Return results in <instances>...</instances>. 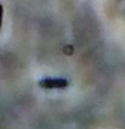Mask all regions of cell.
<instances>
[{
    "label": "cell",
    "instance_id": "7a4b0ae2",
    "mask_svg": "<svg viewBox=\"0 0 125 129\" xmlns=\"http://www.w3.org/2000/svg\"><path fill=\"white\" fill-rule=\"evenodd\" d=\"M2 19H3V6L0 4V29L2 26Z\"/></svg>",
    "mask_w": 125,
    "mask_h": 129
},
{
    "label": "cell",
    "instance_id": "6da1fadb",
    "mask_svg": "<svg viewBox=\"0 0 125 129\" xmlns=\"http://www.w3.org/2000/svg\"><path fill=\"white\" fill-rule=\"evenodd\" d=\"M38 84L44 89H62L68 86L69 82L65 78H44Z\"/></svg>",
    "mask_w": 125,
    "mask_h": 129
}]
</instances>
